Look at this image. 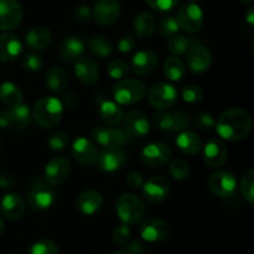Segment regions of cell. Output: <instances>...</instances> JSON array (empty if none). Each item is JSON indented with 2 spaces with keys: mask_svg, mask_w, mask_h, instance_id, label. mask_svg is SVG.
Returning a JSON list of instances; mask_svg holds the SVG:
<instances>
[{
  "mask_svg": "<svg viewBox=\"0 0 254 254\" xmlns=\"http://www.w3.org/2000/svg\"><path fill=\"white\" fill-rule=\"evenodd\" d=\"M218 135L228 141H241L252 130V118L241 108H232L221 114L215 124Z\"/></svg>",
  "mask_w": 254,
  "mask_h": 254,
  "instance_id": "1",
  "label": "cell"
},
{
  "mask_svg": "<svg viewBox=\"0 0 254 254\" xmlns=\"http://www.w3.org/2000/svg\"><path fill=\"white\" fill-rule=\"evenodd\" d=\"M32 118L42 129H51L61 122L64 116V106L55 97H44L35 103Z\"/></svg>",
  "mask_w": 254,
  "mask_h": 254,
  "instance_id": "2",
  "label": "cell"
},
{
  "mask_svg": "<svg viewBox=\"0 0 254 254\" xmlns=\"http://www.w3.org/2000/svg\"><path fill=\"white\" fill-rule=\"evenodd\" d=\"M26 198L29 205L34 210L44 211L54 205L56 200V192L54 186L50 185L46 180L34 178L27 186Z\"/></svg>",
  "mask_w": 254,
  "mask_h": 254,
  "instance_id": "3",
  "label": "cell"
},
{
  "mask_svg": "<svg viewBox=\"0 0 254 254\" xmlns=\"http://www.w3.org/2000/svg\"><path fill=\"white\" fill-rule=\"evenodd\" d=\"M146 86L136 78H122L113 88V97L122 106H131L145 97Z\"/></svg>",
  "mask_w": 254,
  "mask_h": 254,
  "instance_id": "4",
  "label": "cell"
},
{
  "mask_svg": "<svg viewBox=\"0 0 254 254\" xmlns=\"http://www.w3.org/2000/svg\"><path fill=\"white\" fill-rule=\"evenodd\" d=\"M116 210L124 225H135L145 215L144 203L133 193H123L116 202Z\"/></svg>",
  "mask_w": 254,
  "mask_h": 254,
  "instance_id": "5",
  "label": "cell"
},
{
  "mask_svg": "<svg viewBox=\"0 0 254 254\" xmlns=\"http://www.w3.org/2000/svg\"><path fill=\"white\" fill-rule=\"evenodd\" d=\"M176 21L180 29L186 32H197L203 25L202 9L195 2L184 4L179 7L176 14Z\"/></svg>",
  "mask_w": 254,
  "mask_h": 254,
  "instance_id": "6",
  "label": "cell"
},
{
  "mask_svg": "<svg viewBox=\"0 0 254 254\" xmlns=\"http://www.w3.org/2000/svg\"><path fill=\"white\" fill-rule=\"evenodd\" d=\"M148 101L156 109L170 108L178 101V91L173 84L160 82L149 89Z\"/></svg>",
  "mask_w": 254,
  "mask_h": 254,
  "instance_id": "7",
  "label": "cell"
},
{
  "mask_svg": "<svg viewBox=\"0 0 254 254\" xmlns=\"http://www.w3.org/2000/svg\"><path fill=\"white\" fill-rule=\"evenodd\" d=\"M208 186L213 195L222 198L231 197L237 190V179L230 171H215L208 179Z\"/></svg>",
  "mask_w": 254,
  "mask_h": 254,
  "instance_id": "8",
  "label": "cell"
},
{
  "mask_svg": "<svg viewBox=\"0 0 254 254\" xmlns=\"http://www.w3.org/2000/svg\"><path fill=\"white\" fill-rule=\"evenodd\" d=\"M92 135L96 143L103 149L121 148L129 140L127 131L116 127H97L92 131Z\"/></svg>",
  "mask_w": 254,
  "mask_h": 254,
  "instance_id": "9",
  "label": "cell"
},
{
  "mask_svg": "<svg viewBox=\"0 0 254 254\" xmlns=\"http://www.w3.org/2000/svg\"><path fill=\"white\" fill-rule=\"evenodd\" d=\"M22 7L17 0H0V31H10L21 24Z\"/></svg>",
  "mask_w": 254,
  "mask_h": 254,
  "instance_id": "10",
  "label": "cell"
},
{
  "mask_svg": "<svg viewBox=\"0 0 254 254\" xmlns=\"http://www.w3.org/2000/svg\"><path fill=\"white\" fill-rule=\"evenodd\" d=\"M121 15L118 0H97L92 10V19L101 26H111Z\"/></svg>",
  "mask_w": 254,
  "mask_h": 254,
  "instance_id": "11",
  "label": "cell"
},
{
  "mask_svg": "<svg viewBox=\"0 0 254 254\" xmlns=\"http://www.w3.org/2000/svg\"><path fill=\"white\" fill-rule=\"evenodd\" d=\"M171 156H173L171 149L160 141L148 144L140 154L141 161L150 168H159V166L165 165L171 160Z\"/></svg>",
  "mask_w": 254,
  "mask_h": 254,
  "instance_id": "12",
  "label": "cell"
},
{
  "mask_svg": "<svg viewBox=\"0 0 254 254\" xmlns=\"http://www.w3.org/2000/svg\"><path fill=\"white\" fill-rule=\"evenodd\" d=\"M71 170V163L68 161V159L57 156L46 164L44 170V178L50 185L57 186L68 179Z\"/></svg>",
  "mask_w": 254,
  "mask_h": 254,
  "instance_id": "13",
  "label": "cell"
},
{
  "mask_svg": "<svg viewBox=\"0 0 254 254\" xmlns=\"http://www.w3.org/2000/svg\"><path fill=\"white\" fill-rule=\"evenodd\" d=\"M143 186V196L149 203H160L168 197L170 184L161 175H154Z\"/></svg>",
  "mask_w": 254,
  "mask_h": 254,
  "instance_id": "14",
  "label": "cell"
},
{
  "mask_svg": "<svg viewBox=\"0 0 254 254\" xmlns=\"http://www.w3.org/2000/svg\"><path fill=\"white\" fill-rule=\"evenodd\" d=\"M191 49L186 55V64L193 73H203L207 71L212 64V54L205 46H190Z\"/></svg>",
  "mask_w": 254,
  "mask_h": 254,
  "instance_id": "15",
  "label": "cell"
},
{
  "mask_svg": "<svg viewBox=\"0 0 254 254\" xmlns=\"http://www.w3.org/2000/svg\"><path fill=\"white\" fill-rule=\"evenodd\" d=\"M169 226L160 218L150 217L143 221L140 225V236L145 242L156 243L166 240L169 236Z\"/></svg>",
  "mask_w": 254,
  "mask_h": 254,
  "instance_id": "16",
  "label": "cell"
},
{
  "mask_svg": "<svg viewBox=\"0 0 254 254\" xmlns=\"http://www.w3.org/2000/svg\"><path fill=\"white\" fill-rule=\"evenodd\" d=\"M97 164L102 171L114 173L127 163V154L122 148H106L97 156Z\"/></svg>",
  "mask_w": 254,
  "mask_h": 254,
  "instance_id": "17",
  "label": "cell"
},
{
  "mask_svg": "<svg viewBox=\"0 0 254 254\" xmlns=\"http://www.w3.org/2000/svg\"><path fill=\"white\" fill-rule=\"evenodd\" d=\"M124 130L129 136L141 138L150 130V123L145 114L140 111H130L123 117Z\"/></svg>",
  "mask_w": 254,
  "mask_h": 254,
  "instance_id": "18",
  "label": "cell"
},
{
  "mask_svg": "<svg viewBox=\"0 0 254 254\" xmlns=\"http://www.w3.org/2000/svg\"><path fill=\"white\" fill-rule=\"evenodd\" d=\"M72 155L74 160L84 166H89L96 163L98 150L96 144L87 138H77L72 144Z\"/></svg>",
  "mask_w": 254,
  "mask_h": 254,
  "instance_id": "19",
  "label": "cell"
},
{
  "mask_svg": "<svg viewBox=\"0 0 254 254\" xmlns=\"http://www.w3.org/2000/svg\"><path fill=\"white\" fill-rule=\"evenodd\" d=\"M228 158V151L225 144L218 139H212L203 148V161L211 169H217L225 165Z\"/></svg>",
  "mask_w": 254,
  "mask_h": 254,
  "instance_id": "20",
  "label": "cell"
},
{
  "mask_svg": "<svg viewBox=\"0 0 254 254\" xmlns=\"http://www.w3.org/2000/svg\"><path fill=\"white\" fill-rule=\"evenodd\" d=\"M74 73L84 84L93 86L99 79V67L92 57L82 56L74 62Z\"/></svg>",
  "mask_w": 254,
  "mask_h": 254,
  "instance_id": "21",
  "label": "cell"
},
{
  "mask_svg": "<svg viewBox=\"0 0 254 254\" xmlns=\"http://www.w3.org/2000/svg\"><path fill=\"white\" fill-rule=\"evenodd\" d=\"M158 56L151 51H139L133 56L130 69L136 76H148L158 68Z\"/></svg>",
  "mask_w": 254,
  "mask_h": 254,
  "instance_id": "22",
  "label": "cell"
},
{
  "mask_svg": "<svg viewBox=\"0 0 254 254\" xmlns=\"http://www.w3.org/2000/svg\"><path fill=\"white\" fill-rule=\"evenodd\" d=\"M21 51L22 44L17 35L10 34V32L0 34V61H14L20 56Z\"/></svg>",
  "mask_w": 254,
  "mask_h": 254,
  "instance_id": "23",
  "label": "cell"
},
{
  "mask_svg": "<svg viewBox=\"0 0 254 254\" xmlns=\"http://www.w3.org/2000/svg\"><path fill=\"white\" fill-rule=\"evenodd\" d=\"M0 210L4 217L10 221H16L22 217L25 212V202L19 193H6L1 198Z\"/></svg>",
  "mask_w": 254,
  "mask_h": 254,
  "instance_id": "24",
  "label": "cell"
},
{
  "mask_svg": "<svg viewBox=\"0 0 254 254\" xmlns=\"http://www.w3.org/2000/svg\"><path fill=\"white\" fill-rule=\"evenodd\" d=\"M76 206L79 212L83 215H94L103 206V196L96 190H86L78 195L76 200Z\"/></svg>",
  "mask_w": 254,
  "mask_h": 254,
  "instance_id": "25",
  "label": "cell"
},
{
  "mask_svg": "<svg viewBox=\"0 0 254 254\" xmlns=\"http://www.w3.org/2000/svg\"><path fill=\"white\" fill-rule=\"evenodd\" d=\"M84 42L78 36H69L60 45V57L64 62H76L84 54Z\"/></svg>",
  "mask_w": 254,
  "mask_h": 254,
  "instance_id": "26",
  "label": "cell"
},
{
  "mask_svg": "<svg viewBox=\"0 0 254 254\" xmlns=\"http://www.w3.org/2000/svg\"><path fill=\"white\" fill-rule=\"evenodd\" d=\"M99 103V117L102 121L108 126H118L123 121L124 112L117 102L108 98L98 99Z\"/></svg>",
  "mask_w": 254,
  "mask_h": 254,
  "instance_id": "27",
  "label": "cell"
},
{
  "mask_svg": "<svg viewBox=\"0 0 254 254\" xmlns=\"http://www.w3.org/2000/svg\"><path fill=\"white\" fill-rule=\"evenodd\" d=\"M52 40L51 31L45 26H37L30 30L26 34V42L27 47L32 51H42L50 45Z\"/></svg>",
  "mask_w": 254,
  "mask_h": 254,
  "instance_id": "28",
  "label": "cell"
},
{
  "mask_svg": "<svg viewBox=\"0 0 254 254\" xmlns=\"http://www.w3.org/2000/svg\"><path fill=\"white\" fill-rule=\"evenodd\" d=\"M155 17L148 11H141L134 17L133 29L136 36L141 40L150 39L155 31Z\"/></svg>",
  "mask_w": 254,
  "mask_h": 254,
  "instance_id": "29",
  "label": "cell"
},
{
  "mask_svg": "<svg viewBox=\"0 0 254 254\" xmlns=\"http://www.w3.org/2000/svg\"><path fill=\"white\" fill-rule=\"evenodd\" d=\"M9 112L10 128L15 130H22V129L30 127L32 119V113L27 104H19V106L11 107L7 109Z\"/></svg>",
  "mask_w": 254,
  "mask_h": 254,
  "instance_id": "30",
  "label": "cell"
},
{
  "mask_svg": "<svg viewBox=\"0 0 254 254\" xmlns=\"http://www.w3.org/2000/svg\"><path fill=\"white\" fill-rule=\"evenodd\" d=\"M45 83H46L47 88L52 92V93H64L68 84V76L67 72L64 71L62 67H51L49 68L46 73V78H45Z\"/></svg>",
  "mask_w": 254,
  "mask_h": 254,
  "instance_id": "31",
  "label": "cell"
},
{
  "mask_svg": "<svg viewBox=\"0 0 254 254\" xmlns=\"http://www.w3.org/2000/svg\"><path fill=\"white\" fill-rule=\"evenodd\" d=\"M175 143L179 150L181 153L186 154V155H195L202 148V140L200 139V136L193 133V131L189 130L181 131L178 138H176Z\"/></svg>",
  "mask_w": 254,
  "mask_h": 254,
  "instance_id": "32",
  "label": "cell"
},
{
  "mask_svg": "<svg viewBox=\"0 0 254 254\" xmlns=\"http://www.w3.org/2000/svg\"><path fill=\"white\" fill-rule=\"evenodd\" d=\"M0 101L9 108L22 103V92L12 82H4L0 84Z\"/></svg>",
  "mask_w": 254,
  "mask_h": 254,
  "instance_id": "33",
  "label": "cell"
},
{
  "mask_svg": "<svg viewBox=\"0 0 254 254\" xmlns=\"http://www.w3.org/2000/svg\"><path fill=\"white\" fill-rule=\"evenodd\" d=\"M164 74L168 77V79L170 81H180L181 78L185 74V64H184L183 60L180 57H176L175 55L174 56L168 57L164 62L163 67Z\"/></svg>",
  "mask_w": 254,
  "mask_h": 254,
  "instance_id": "34",
  "label": "cell"
},
{
  "mask_svg": "<svg viewBox=\"0 0 254 254\" xmlns=\"http://www.w3.org/2000/svg\"><path fill=\"white\" fill-rule=\"evenodd\" d=\"M88 49L94 56L99 59H107L113 54V45L108 39L103 36H93L88 41Z\"/></svg>",
  "mask_w": 254,
  "mask_h": 254,
  "instance_id": "35",
  "label": "cell"
},
{
  "mask_svg": "<svg viewBox=\"0 0 254 254\" xmlns=\"http://www.w3.org/2000/svg\"><path fill=\"white\" fill-rule=\"evenodd\" d=\"M27 254H59V247L54 241L42 238L30 246Z\"/></svg>",
  "mask_w": 254,
  "mask_h": 254,
  "instance_id": "36",
  "label": "cell"
},
{
  "mask_svg": "<svg viewBox=\"0 0 254 254\" xmlns=\"http://www.w3.org/2000/svg\"><path fill=\"white\" fill-rule=\"evenodd\" d=\"M190 47V41L188 40V37L183 36V35H173V36L169 37L168 40V50L169 52H171L173 55H183Z\"/></svg>",
  "mask_w": 254,
  "mask_h": 254,
  "instance_id": "37",
  "label": "cell"
},
{
  "mask_svg": "<svg viewBox=\"0 0 254 254\" xmlns=\"http://www.w3.org/2000/svg\"><path fill=\"white\" fill-rule=\"evenodd\" d=\"M169 171H170V175L175 180L183 181L190 175V166L183 159H175L174 161H171L170 166H169Z\"/></svg>",
  "mask_w": 254,
  "mask_h": 254,
  "instance_id": "38",
  "label": "cell"
},
{
  "mask_svg": "<svg viewBox=\"0 0 254 254\" xmlns=\"http://www.w3.org/2000/svg\"><path fill=\"white\" fill-rule=\"evenodd\" d=\"M179 25L176 21V17L173 15H165L159 21V32L163 37H170L173 35L178 34Z\"/></svg>",
  "mask_w": 254,
  "mask_h": 254,
  "instance_id": "39",
  "label": "cell"
},
{
  "mask_svg": "<svg viewBox=\"0 0 254 254\" xmlns=\"http://www.w3.org/2000/svg\"><path fill=\"white\" fill-rule=\"evenodd\" d=\"M254 171L248 170L247 173L243 175L242 180H241V191H242V195L245 196L246 200L253 205L254 203Z\"/></svg>",
  "mask_w": 254,
  "mask_h": 254,
  "instance_id": "40",
  "label": "cell"
},
{
  "mask_svg": "<svg viewBox=\"0 0 254 254\" xmlns=\"http://www.w3.org/2000/svg\"><path fill=\"white\" fill-rule=\"evenodd\" d=\"M129 66L123 60H113L107 67V73L113 79H122L128 74Z\"/></svg>",
  "mask_w": 254,
  "mask_h": 254,
  "instance_id": "41",
  "label": "cell"
},
{
  "mask_svg": "<svg viewBox=\"0 0 254 254\" xmlns=\"http://www.w3.org/2000/svg\"><path fill=\"white\" fill-rule=\"evenodd\" d=\"M21 64L26 71L36 72L42 68V66H44V60L36 52H30V54H26L22 56Z\"/></svg>",
  "mask_w": 254,
  "mask_h": 254,
  "instance_id": "42",
  "label": "cell"
},
{
  "mask_svg": "<svg viewBox=\"0 0 254 254\" xmlns=\"http://www.w3.org/2000/svg\"><path fill=\"white\" fill-rule=\"evenodd\" d=\"M181 97L185 102L190 104H196L198 102L202 101L203 94L202 91L198 86H193V84H189V86H185L181 91Z\"/></svg>",
  "mask_w": 254,
  "mask_h": 254,
  "instance_id": "43",
  "label": "cell"
},
{
  "mask_svg": "<svg viewBox=\"0 0 254 254\" xmlns=\"http://www.w3.org/2000/svg\"><path fill=\"white\" fill-rule=\"evenodd\" d=\"M47 144H49L50 149L55 151L64 150L67 145H68V135L64 131H56V133L51 134L47 139Z\"/></svg>",
  "mask_w": 254,
  "mask_h": 254,
  "instance_id": "44",
  "label": "cell"
},
{
  "mask_svg": "<svg viewBox=\"0 0 254 254\" xmlns=\"http://www.w3.org/2000/svg\"><path fill=\"white\" fill-rule=\"evenodd\" d=\"M153 123L160 130L171 131L173 129V114L168 112H158L154 114Z\"/></svg>",
  "mask_w": 254,
  "mask_h": 254,
  "instance_id": "45",
  "label": "cell"
},
{
  "mask_svg": "<svg viewBox=\"0 0 254 254\" xmlns=\"http://www.w3.org/2000/svg\"><path fill=\"white\" fill-rule=\"evenodd\" d=\"M173 114V129L171 131H184L190 124V116L183 111H176Z\"/></svg>",
  "mask_w": 254,
  "mask_h": 254,
  "instance_id": "46",
  "label": "cell"
},
{
  "mask_svg": "<svg viewBox=\"0 0 254 254\" xmlns=\"http://www.w3.org/2000/svg\"><path fill=\"white\" fill-rule=\"evenodd\" d=\"M130 230H129L128 225H124L123 223V225L118 226V227L113 231L112 237H113L114 243H117V245L119 246H124L130 241Z\"/></svg>",
  "mask_w": 254,
  "mask_h": 254,
  "instance_id": "47",
  "label": "cell"
},
{
  "mask_svg": "<svg viewBox=\"0 0 254 254\" xmlns=\"http://www.w3.org/2000/svg\"><path fill=\"white\" fill-rule=\"evenodd\" d=\"M146 4L156 11H169L178 5L179 0H145Z\"/></svg>",
  "mask_w": 254,
  "mask_h": 254,
  "instance_id": "48",
  "label": "cell"
},
{
  "mask_svg": "<svg viewBox=\"0 0 254 254\" xmlns=\"http://www.w3.org/2000/svg\"><path fill=\"white\" fill-rule=\"evenodd\" d=\"M216 122L210 113H201L195 118L196 128L200 130H211L215 127Z\"/></svg>",
  "mask_w": 254,
  "mask_h": 254,
  "instance_id": "49",
  "label": "cell"
},
{
  "mask_svg": "<svg viewBox=\"0 0 254 254\" xmlns=\"http://www.w3.org/2000/svg\"><path fill=\"white\" fill-rule=\"evenodd\" d=\"M73 17L76 21L81 22V24H87L92 19V10L87 5H78L73 9Z\"/></svg>",
  "mask_w": 254,
  "mask_h": 254,
  "instance_id": "50",
  "label": "cell"
},
{
  "mask_svg": "<svg viewBox=\"0 0 254 254\" xmlns=\"http://www.w3.org/2000/svg\"><path fill=\"white\" fill-rule=\"evenodd\" d=\"M136 46V41L133 36L130 35H127L123 36L118 42V50L122 54H129L130 51H133Z\"/></svg>",
  "mask_w": 254,
  "mask_h": 254,
  "instance_id": "51",
  "label": "cell"
},
{
  "mask_svg": "<svg viewBox=\"0 0 254 254\" xmlns=\"http://www.w3.org/2000/svg\"><path fill=\"white\" fill-rule=\"evenodd\" d=\"M127 185L129 186L130 189H138L143 185L144 180H143V175L138 171H131V173L128 174L127 176Z\"/></svg>",
  "mask_w": 254,
  "mask_h": 254,
  "instance_id": "52",
  "label": "cell"
},
{
  "mask_svg": "<svg viewBox=\"0 0 254 254\" xmlns=\"http://www.w3.org/2000/svg\"><path fill=\"white\" fill-rule=\"evenodd\" d=\"M14 185V175L7 170H0V189H11Z\"/></svg>",
  "mask_w": 254,
  "mask_h": 254,
  "instance_id": "53",
  "label": "cell"
},
{
  "mask_svg": "<svg viewBox=\"0 0 254 254\" xmlns=\"http://www.w3.org/2000/svg\"><path fill=\"white\" fill-rule=\"evenodd\" d=\"M145 247L140 241L135 240L130 242L127 247V253L128 254H145Z\"/></svg>",
  "mask_w": 254,
  "mask_h": 254,
  "instance_id": "54",
  "label": "cell"
},
{
  "mask_svg": "<svg viewBox=\"0 0 254 254\" xmlns=\"http://www.w3.org/2000/svg\"><path fill=\"white\" fill-rule=\"evenodd\" d=\"M77 104V96L74 93H67L64 98V103L62 106L67 107V108H74Z\"/></svg>",
  "mask_w": 254,
  "mask_h": 254,
  "instance_id": "55",
  "label": "cell"
},
{
  "mask_svg": "<svg viewBox=\"0 0 254 254\" xmlns=\"http://www.w3.org/2000/svg\"><path fill=\"white\" fill-rule=\"evenodd\" d=\"M10 127L9 112L7 109H0V129H5Z\"/></svg>",
  "mask_w": 254,
  "mask_h": 254,
  "instance_id": "56",
  "label": "cell"
},
{
  "mask_svg": "<svg viewBox=\"0 0 254 254\" xmlns=\"http://www.w3.org/2000/svg\"><path fill=\"white\" fill-rule=\"evenodd\" d=\"M246 20H247L248 24H250L251 26H253V24H254V9H253V6H251L250 9H248L247 15H246Z\"/></svg>",
  "mask_w": 254,
  "mask_h": 254,
  "instance_id": "57",
  "label": "cell"
},
{
  "mask_svg": "<svg viewBox=\"0 0 254 254\" xmlns=\"http://www.w3.org/2000/svg\"><path fill=\"white\" fill-rule=\"evenodd\" d=\"M4 231H5V225H4V221H2V218L0 217V236H1L2 233H4Z\"/></svg>",
  "mask_w": 254,
  "mask_h": 254,
  "instance_id": "58",
  "label": "cell"
},
{
  "mask_svg": "<svg viewBox=\"0 0 254 254\" xmlns=\"http://www.w3.org/2000/svg\"><path fill=\"white\" fill-rule=\"evenodd\" d=\"M113 254H128V253H127V251H118V252H116Z\"/></svg>",
  "mask_w": 254,
  "mask_h": 254,
  "instance_id": "59",
  "label": "cell"
},
{
  "mask_svg": "<svg viewBox=\"0 0 254 254\" xmlns=\"http://www.w3.org/2000/svg\"><path fill=\"white\" fill-rule=\"evenodd\" d=\"M241 1L246 2V4H252V2H253V0H241Z\"/></svg>",
  "mask_w": 254,
  "mask_h": 254,
  "instance_id": "60",
  "label": "cell"
},
{
  "mask_svg": "<svg viewBox=\"0 0 254 254\" xmlns=\"http://www.w3.org/2000/svg\"><path fill=\"white\" fill-rule=\"evenodd\" d=\"M0 148H1V139H0Z\"/></svg>",
  "mask_w": 254,
  "mask_h": 254,
  "instance_id": "61",
  "label": "cell"
},
{
  "mask_svg": "<svg viewBox=\"0 0 254 254\" xmlns=\"http://www.w3.org/2000/svg\"><path fill=\"white\" fill-rule=\"evenodd\" d=\"M190 1H195V0H190Z\"/></svg>",
  "mask_w": 254,
  "mask_h": 254,
  "instance_id": "62",
  "label": "cell"
}]
</instances>
